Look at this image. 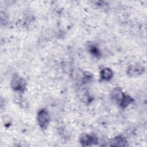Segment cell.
<instances>
[{
    "label": "cell",
    "mask_w": 147,
    "mask_h": 147,
    "mask_svg": "<svg viewBox=\"0 0 147 147\" xmlns=\"http://www.w3.org/2000/svg\"><path fill=\"white\" fill-rule=\"evenodd\" d=\"M37 119L40 127L45 129L49 124L51 118L48 112L45 109H41L37 113Z\"/></svg>",
    "instance_id": "obj_1"
},
{
    "label": "cell",
    "mask_w": 147,
    "mask_h": 147,
    "mask_svg": "<svg viewBox=\"0 0 147 147\" xmlns=\"http://www.w3.org/2000/svg\"><path fill=\"white\" fill-rule=\"evenodd\" d=\"M26 81L23 78L18 75H15L12 78L11 86L13 89L17 91H24L26 88Z\"/></svg>",
    "instance_id": "obj_2"
},
{
    "label": "cell",
    "mask_w": 147,
    "mask_h": 147,
    "mask_svg": "<svg viewBox=\"0 0 147 147\" xmlns=\"http://www.w3.org/2000/svg\"><path fill=\"white\" fill-rule=\"evenodd\" d=\"M80 142L83 146H89L97 143V138L92 135L84 134L80 137Z\"/></svg>",
    "instance_id": "obj_3"
},
{
    "label": "cell",
    "mask_w": 147,
    "mask_h": 147,
    "mask_svg": "<svg viewBox=\"0 0 147 147\" xmlns=\"http://www.w3.org/2000/svg\"><path fill=\"white\" fill-rule=\"evenodd\" d=\"M125 93H123L122 90L119 88H115L111 92V96L113 101H114L116 103L119 105L121 102L124 95Z\"/></svg>",
    "instance_id": "obj_4"
},
{
    "label": "cell",
    "mask_w": 147,
    "mask_h": 147,
    "mask_svg": "<svg viewBox=\"0 0 147 147\" xmlns=\"http://www.w3.org/2000/svg\"><path fill=\"white\" fill-rule=\"evenodd\" d=\"M144 69V67L140 65H132L128 68L127 74L131 76H137L142 74Z\"/></svg>",
    "instance_id": "obj_5"
},
{
    "label": "cell",
    "mask_w": 147,
    "mask_h": 147,
    "mask_svg": "<svg viewBox=\"0 0 147 147\" xmlns=\"http://www.w3.org/2000/svg\"><path fill=\"white\" fill-rule=\"evenodd\" d=\"M109 143V145L114 146H125L127 145V141L126 140L121 136L114 138V139L111 140Z\"/></svg>",
    "instance_id": "obj_6"
},
{
    "label": "cell",
    "mask_w": 147,
    "mask_h": 147,
    "mask_svg": "<svg viewBox=\"0 0 147 147\" xmlns=\"http://www.w3.org/2000/svg\"><path fill=\"white\" fill-rule=\"evenodd\" d=\"M113 76V72L111 69L108 68H104L100 71V78L104 80H109Z\"/></svg>",
    "instance_id": "obj_7"
},
{
    "label": "cell",
    "mask_w": 147,
    "mask_h": 147,
    "mask_svg": "<svg viewBox=\"0 0 147 147\" xmlns=\"http://www.w3.org/2000/svg\"><path fill=\"white\" fill-rule=\"evenodd\" d=\"M133 102V99L131 98L130 96L125 94L121 102L119 104V106L122 107H125L131 104Z\"/></svg>",
    "instance_id": "obj_8"
}]
</instances>
